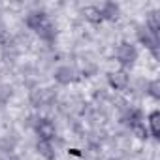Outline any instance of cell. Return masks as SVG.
Returning <instances> with one entry per match:
<instances>
[{"label": "cell", "instance_id": "7", "mask_svg": "<svg viewBox=\"0 0 160 160\" xmlns=\"http://www.w3.org/2000/svg\"><path fill=\"white\" fill-rule=\"evenodd\" d=\"M30 100H32V104H34L36 108H40V106H49V104L53 102V92L47 91V89H40V91H34V92L30 94Z\"/></svg>", "mask_w": 160, "mask_h": 160}, {"label": "cell", "instance_id": "11", "mask_svg": "<svg viewBox=\"0 0 160 160\" xmlns=\"http://www.w3.org/2000/svg\"><path fill=\"white\" fill-rule=\"evenodd\" d=\"M151 34H154V36H158V30H160V15L156 13V12H152L149 17H147V27H145Z\"/></svg>", "mask_w": 160, "mask_h": 160}, {"label": "cell", "instance_id": "2", "mask_svg": "<svg viewBox=\"0 0 160 160\" xmlns=\"http://www.w3.org/2000/svg\"><path fill=\"white\" fill-rule=\"evenodd\" d=\"M136 58H138V51H136V47L132 45V43H121L119 47H117V60L121 62V64H124V66H132L134 62H136Z\"/></svg>", "mask_w": 160, "mask_h": 160}, {"label": "cell", "instance_id": "10", "mask_svg": "<svg viewBox=\"0 0 160 160\" xmlns=\"http://www.w3.org/2000/svg\"><path fill=\"white\" fill-rule=\"evenodd\" d=\"M149 130L152 138H160V113L158 111H152L149 115Z\"/></svg>", "mask_w": 160, "mask_h": 160}, {"label": "cell", "instance_id": "3", "mask_svg": "<svg viewBox=\"0 0 160 160\" xmlns=\"http://www.w3.org/2000/svg\"><path fill=\"white\" fill-rule=\"evenodd\" d=\"M34 128H36V134L40 136V139L51 141V139L55 138V124H53L49 119H38Z\"/></svg>", "mask_w": 160, "mask_h": 160}, {"label": "cell", "instance_id": "12", "mask_svg": "<svg viewBox=\"0 0 160 160\" xmlns=\"http://www.w3.org/2000/svg\"><path fill=\"white\" fill-rule=\"evenodd\" d=\"M100 12H102V17H104V19H115V17L119 15V6L113 4V2H106V4L100 8Z\"/></svg>", "mask_w": 160, "mask_h": 160}, {"label": "cell", "instance_id": "4", "mask_svg": "<svg viewBox=\"0 0 160 160\" xmlns=\"http://www.w3.org/2000/svg\"><path fill=\"white\" fill-rule=\"evenodd\" d=\"M138 38H139V42H141L147 49H151V51H152V55H154V57H158V36L151 34V32L143 27V28H139V30H138Z\"/></svg>", "mask_w": 160, "mask_h": 160}, {"label": "cell", "instance_id": "6", "mask_svg": "<svg viewBox=\"0 0 160 160\" xmlns=\"http://www.w3.org/2000/svg\"><path fill=\"white\" fill-rule=\"evenodd\" d=\"M108 81H109V85H111L115 91H122V89H126V85H128V73L122 72V70L111 72V73L108 75Z\"/></svg>", "mask_w": 160, "mask_h": 160}, {"label": "cell", "instance_id": "9", "mask_svg": "<svg viewBox=\"0 0 160 160\" xmlns=\"http://www.w3.org/2000/svg\"><path fill=\"white\" fill-rule=\"evenodd\" d=\"M83 15H85V19H87V21H91V23H94V25L104 21L102 12H100V8H98V6H87V8L83 10Z\"/></svg>", "mask_w": 160, "mask_h": 160}, {"label": "cell", "instance_id": "5", "mask_svg": "<svg viewBox=\"0 0 160 160\" xmlns=\"http://www.w3.org/2000/svg\"><path fill=\"white\" fill-rule=\"evenodd\" d=\"M55 79L60 85H68V83H73L75 79H77V73L70 66H60V68L55 70Z\"/></svg>", "mask_w": 160, "mask_h": 160}, {"label": "cell", "instance_id": "13", "mask_svg": "<svg viewBox=\"0 0 160 160\" xmlns=\"http://www.w3.org/2000/svg\"><path fill=\"white\" fill-rule=\"evenodd\" d=\"M130 130H132V132H134L138 138H141V139H143V138H147V134H149V130L145 128V124H143L141 121H136V122H132V124H130Z\"/></svg>", "mask_w": 160, "mask_h": 160}, {"label": "cell", "instance_id": "8", "mask_svg": "<svg viewBox=\"0 0 160 160\" xmlns=\"http://www.w3.org/2000/svg\"><path fill=\"white\" fill-rule=\"evenodd\" d=\"M36 151H38L43 158H47V160H53V158H55V149H53L51 141L38 139V143H36Z\"/></svg>", "mask_w": 160, "mask_h": 160}, {"label": "cell", "instance_id": "1", "mask_svg": "<svg viewBox=\"0 0 160 160\" xmlns=\"http://www.w3.org/2000/svg\"><path fill=\"white\" fill-rule=\"evenodd\" d=\"M27 25L45 42H53L55 40V27L51 25L49 17L43 12H32L27 17Z\"/></svg>", "mask_w": 160, "mask_h": 160}, {"label": "cell", "instance_id": "14", "mask_svg": "<svg viewBox=\"0 0 160 160\" xmlns=\"http://www.w3.org/2000/svg\"><path fill=\"white\" fill-rule=\"evenodd\" d=\"M149 94L152 96V98H160V81L158 79H154V81H151L149 83Z\"/></svg>", "mask_w": 160, "mask_h": 160}]
</instances>
